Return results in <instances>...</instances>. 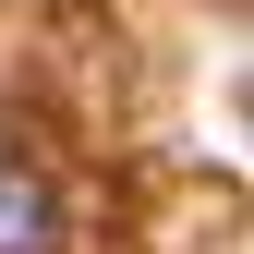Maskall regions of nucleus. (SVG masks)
<instances>
[{
	"mask_svg": "<svg viewBox=\"0 0 254 254\" xmlns=\"http://www.w3.org/2000/svg\"><path fill=\"white\" fill-rule=\"evenodd\" d=\"M0 254H49V194H37V170H12V157H0Z\"/></svg>",
	"mask_w": 254,
	"mask_h": 254,
	"instance_id": "obj_1",
	"label": "nucleus"
}]
</instances>
